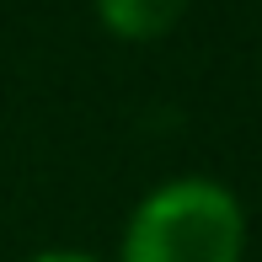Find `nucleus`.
Returning a JSON list of instances; mask_svg holds the SVG:
<instances>
[{
	"label": "nucleus",
	"mask_w": 262,
	"mask_h": 262,
	"mask_svg": "<svg viewBox=\"0 0 262 262\" xmlns=\"http://www.w3.org/2000/svg\"><path fill=\"white\" fill-rule=\"evenodd\" d=\"M118 262H246V209L220 177L156 182L123 220Z\"/></svg>",
	"instance_id": "obj_1"
},
{
	"label": "nucleus",
	"mask_w": 262,
	"mask_h": 262,
	"mask_svg": "<svg viewBox=\"0 0 262 262\" xmlns=\"http://www.w3.org/2000/svg\"><path fill=\"white\" fill-rule=\"evenodd\" d=\"M21 262H107V257H91V252H80V246H49V252H32Z\"/></svg>",
	"instance_id": "obj_3"
},
{
	"label": "nucleus",
	"mask_w": 262,
	"mask_h": 262,
	"mask_svg": "<svg viewBox=\"0 0 262 262\" xmlns=\"http://www.w3.org/2000/svg\"><path fill=\"white\" fill-rule=\"evenodd\" d=\"M91 11L118 43H161L187 16V0H91Z\"/></svg>",
	"instance_id": "obj_2"
}]
</instances>
